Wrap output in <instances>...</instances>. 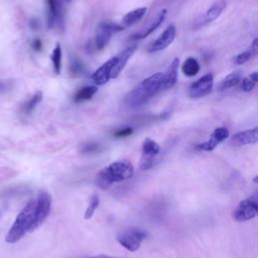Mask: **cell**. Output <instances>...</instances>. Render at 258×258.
<instances>
[{
	"mask_svg": "<svg viewBox=\"0 0 258 258\" xmlns=\"http://www.w3.org/2000/svg\"><path fill=\"white\" fill-rule=\"evenodd\" d=\"M250 50L253 52L254 55L257 53V51H258V38H255L252 41V43L250 45Z\"/></svg>",
	"mask_w": 258,
	"mask_h": 258,
	"instance_id": "obj_33",
	"label": "cell"
},
{
	"mask_svg": "<svg viewBox=\"0 0 258 258\" xmlns=\"http://www.w3.org/2000/svg\"><path fill=\"white\" fill-rule=\"evenodd\" d=\"M51 209V196L46 190H40L35 201L34 219L30 232L37 229L48 217Z\"/></svg>",
	"mask_w": 258,
	"mask_h": 258,
	"instance_id": "obj_3",
	"label": "cell"
},
{
	"mask_svg": "<svg viewBox=\"0 0 258 258\" xmlns=\"http://www.w3.org/2000/svg\"><path fill=\"white\" fill-rule=\"evenodd\" d=\"M35 210V200L29 201L22 211L17 215L14 223L6 234L5 241L9 244L18 242L27 232H30Z\"/></svg>",
	"mask_w": 258,
	"mask_h": 258,
	"instance_id": "obj_2",
	"label": "cell"
},
{
	"mask_svg": "<svg viewBox=\"0 0 258 258\" xmlns=\"http://www.w3.org/2000/svg\"><path fill=\"white\" fill-rule=\"evenodd\" d=\"M91 258H114V257H110L108 255L102 254V255H97V256H94V257H91Z\"/></svg>",
	"mask_w": 258,
	"mask_h": 258,
	"instance_id": "obj_35",
	"label": "cell"
},
{
	"mask_svg": "<svg viewBox=\"0 0 258 258\" xmlns=\"http://www.w3.org/2000/svg\"><path fill=\"white\" fill-rule=\"evenodd\" d=\"M211 137L220 143L229 137V130L226 127H218L213 131Z\"/></svg>",
	"mask_w": 258,
	"mask_h": 258,
	"instance_id": "obj_26",
	"label": "cell"
},
{
	"mask_svg": "<svg viewBox=\"0 0 258 258\" xmlns=\"http://www.w3.org/2000/svg\"><path fill=\"white\" fill-rule=\"evenodd\" d=\"M133 133V128L131 127H125L123 129H120L118 131H116L114 133V136L116 138H122V137H127V136H130L131 134Z\"/></svg>",
	"mask_w": 258,
	"mask_h": 258,
	"instance_id": "obj_30",
	"label": "cell"
},
{
	"mask_svg": "<svg viewBox=\"0 0 258 258\" xmlns=\"http://www.w3.org/2000/svg\"><path fill=\"white\" fill-rule=\"evenodd\" d=\"M175 35H176L175 26L173 24L168 25L163 30V32L147 46L146 50L152 53V52H157L165 49L169 44H171V42L175 38Z\"/></svg>",
	"mask_w": 258,
	"mask_h": 258,
	"instance_id": "obj_10",
	"label": "cell"
},
{
	"mask_svg": "<svg viewBox=\"0 0 258 258\" xmlns=\"http://www.w3.org/2000/svg\"><path fill=\"white\" fill-rule=\"evenodd\" d=\"M165 16H166V10L163 9V10H161V11L155 16V18L148 24V26H147L145 29H143V30H141V31H139V32H137V33H135V34H133L130 38H131L132 40H140V39L146 38L148 35H150L153 31H155V30L162 24V22H163L164 19H165Z\"/></svg>",
	"mask_w": 258,
	"mask_h": 258,
	"instance_id": "obj_17",
	"label": "cell"
},
{
	"mask_svg": "<svg viewBox=\"0 0 258 258\" xmlns=\"http://www.w3.org/2000/svg\"><path fill=\"white\" fill-rule=\"evenodd\" d=\"M51 61L53 64V70L56 75L60 74L61 71V47L59 43H56L51 53Z\"/></svg>",
	"mask_w": 258,
	"mask_h": 258,
	"instance_id": "obj_23",
	"label": "cell"
},
{
	"mask_svg": "<svg viewBox=\"0 0 258 258\" xmlns=\"http://www.w3.org/2000/svg\"><path fill=\"white\" fill-rule=\"evenodd\" d=\"M29 26H30L32 29H37L38 26H39L38 19H36V18L30 19V21H29Z\"/></svg>",
	"mask_w": 258,
	"mask_h": 258,
	"instance_id": "obj_34",
	"label": "cell"
},
{
	"mask_svg": "<svg viewBox=\"0 0 258 258\" xmlns=\"http://www.w3.org/2000/svg\"><path fill=\"white\" fill-rule=\"evenodd\" d=\"M147 8L146 7H139L136 8L134 10L129 11L128 13H126L122 19V23L121 25L126 28L129 26L134 25L135 23H137L138 21H140V19L144 16V14L146 13Z\"/></svg>",
	"mask_w": 258,
	"mask_h": 258,
	"instance_id": "obj_18",
	"label": "cell"
},
{
	"mask_svg": "<svg viewBox=\"0 0 258 258\" xmlns=\"http://www.w3.org/2000/svg\"><path fill=\"white\" fill-rule=\"evenodd\" d=\"M200 63L195 57H187L181 66V72L184 76L189 78L196 76L200 72Z\"/></svg>",
	"mask_w": 258,
	"mask_h": 258,
	"instance_id": "obj_20",
	"label": "cell"
},
{
	"mask_svg": "<svg viewBox=\"0 0 258 258\" xmlns=\"http://www.w3.org/2000/svg\"><path fill=\"white\" fill-rule=\"evenodd\" d=\"M218 144H219V143H218L214 138L210 137L209 140H207V141H205V142H203V143H199V144L196 146V148H197L198 150H203V151H212V150H214V149L216 148V146H217Z\"/></svg>",
	"mask_w": 258,
	"mask_h": 258,
	"instance_id": "obj_27",
	"label": "cell"
},
{
	"mask_svg": "<svg viewBox=\"0 0 258 258\" xmlns=\"http://www.w3.org/2000/svg\"><path fill=\"white\" fill-rule=\"evenodd\" d=\"M257 135L258 130L256 127L253 129L244 130L234 134L231 138L230 143L233 146H244L248 144H254L257 142Z\"/></svg>",
	"mask_w": 258,
	"mask_h": 258,
	"instance_id": "obj_15",
	"label": "cell"
},
{
	"mask_svg": "<svg viewBox=\"0 0 258 258\" xmlns=\"http://www.w3.org/2000/svg\"><path fill=\"white\" fill-rule=\"evenodd\" d=\"M0 216H1V212H0Z\"/></svg>",
	"mask_w": 258,
	"mask_h": 258,
	"instance_id": "obj_37",
	"label": "cell"
},
{
	"mask_svg": "<svg viewBox=\"0 0 258 258\" xmlns=\"http://www.w3.org/2000/svg\"><path fill=\"white\" fill-rule=\"evenodd\" d=\"M253 52L251 50H246V51H243L239 54L236 55L235 57V62L237 64H243L245 62H247L249 59H251V57L253 56Z\"/></svg>",
	"mask_w": 258,
	"mask_h": 258,
	"instance_id": "obj_28",
	"label": "cell"
},
{
	"mask_svg": "<svg viewBox=\"0 0 258 258\" xmlns=\"http://www.w3.org/2000/svg\"><path fill=\"white\" fill-rule=\"evenodd\" d=\"M42 100V92L38 91L35 94H33V96L27 100L22 106H21V112L24 115H29L33 112V110L35 109V107L41 102Z\"/></svg>",
	"mask_w": 258,
	"mask_h": 258,
	"instance_id": "obj_22",
	"label": "cell"
},
{
	"mask_svg": "<svg viewBox=\"0 0 258 258\" xmlns=\"http://www.w3.org/2000/svg\"><path fill=\"white\" fill-rule=\"evenodd\" d=\"M116 58H117L116 56L111 57L106 62H104L95 73H93L91 78L95 82V84L104 85L111 79L110 78V73H111V70H112L113 66L116 62Z\"/></svg>",
	"mask_w": 258,
	"mask_h": 258,
	"instance_id": "obj_16",
	"label": "cell"
},
{
	"mask_svg": "<svg viewBox=\"0 0 258 258\" xmlns=\"http://www.w3.org/2000/svg\"><path fill=\"white\" fill-rule=\"evenodd\" d=\"M64 1H67V2H71V0H64Z\"/></svg>",
	"mask_w": 258,
	"mask_h": 258,
	"instance_id": "obj_36",
	"label": "cell"
},
{
	"mask_svg": "<svg viewBox=\"0 0 258 258\" xmlns=\"http://www.w3.org/2000/svg\"><path fill=\"white\" fill-rule=\"evenodd\" d=\"M159 145L151 138H145L142 142V153L140 158V168L147 170L153 166L154 158L159 153Z\"/></svg>",
	"mask_w": 258,
	"mask_h": 258,
	"instance_id": "obj_7",
	"label": "cell"
},
{
	"mask_svg": "<svg viewBox=\"0 0 258 258\" xmlns=\"http://www.w3.org/2000/svg\"><path fill=\"white\" fill-rule=\"evenodd\" d=\"M178 64H179V58L174 57L172 59V61L170 62L169 67L167 68L165 74H163V76H162L160 91H165V90L171 89L175 85V83L177 81Z\"/></svg>",
	"mask_w": 258,
	"mask_h": 258,
	"instance_id": "obj_14",
	"label": "cell"
},
{
	"mask_svg": "<svg viewBox=\"0 0 258 258\" xmlns=\"http://www.w3.org/2000/svg\"><path fill=\"white\" fill-rule=\"evenodd\" d=\"M124 27L121 24L114 22H102L99 24L97 33L95 35L94 43L95 47L98 50H102L109 43L112 35L123 30Z\"/></svg>",
	"mask_w": 258,
	"mask_h": 258,
	"instance_id": "obj_5",
	"label": "cell"
},
{
	"mask_svg": "<svg viewBox=\"0 0 258 258\" xmlns=\"http://www.w3.org/2000/svg\"><path fill=\"white\" fill-rule=\"evenodd\" d=\"M151 98L152 96L141 85H139L127 94L125 97V103L131 108H136L145 104Z\"/></svg>",
	"mask_w": 258,
	"mask_h": 258,
	"instance_id": "obj_12",
	"label": "cell"
},
{
	"mask_svg": "<svg viewBox=\"0 0 258 258\" xmlns=\"http://www.w3.org/2000/svg\"><path fill=\"white\" fill-rule=\"evenodd\" d=\"M258 215V203L256 198H249L239 203L233 213V218L237 222H245L254 219Z\"/></svg>",
	"mask_w": 258,
	"mask_h": 258,
	"instance_id": "obj_6",
	"label": "cell"
},
{
	"mask_svg": "<svg viewBox=\"0 0 258 258\" xmlns=\"http://www.w3.org/2000/svg\"><path fill=\"white\" fill-rule=\"evenodd\" d=\"M133 173L134 168L131 162L127 160L115 161L98 172L96 181L100 188L107 189L113 184V182H119L131 178Z\"/></svg>",
	"mask_w": 258,
	"mask_h": 258,
	"instance_id": "obj_1",
	"label": "cell"
},
{
	"mask_svg": "<svg viewBox=\"0 0 258 258\" xmlns=\"http://www.w3.org/2000/svg\"><path fill=\"white\" fill-rule=\"evenodd\" d=\"M99 204H100V199H99V197H98L97 195L92 196L91 201H90V204H89V206L87 207L86 212H85V215H84V218H85L86 220H90V219L93 217V215H94L95 211L97 210Z\"/></svg>",
	"mask_w": 258,
	"mask_h": 258,
	"instance_id": "obj_25",
	"label": "cell"
},
{
	"mask_svg": "<svg viewBox=\"0 0 258 258\" xmlns=\"http://www.w3.org/2000/svg\"><path fill=\"white\" fill-rule=\"evenodd\" d=\"M145 237H146V234L143 230H140L137 228H130L121 232L117 236V241L125 249L131 252H134L139 249Z\"/></svg>",
	"mask_w": 258,
	"mask_h": 258,
	"instance_id": "obj_4",
	"label": "cell"
},
{
	"mask_svg": "<svg viewBox=\"0 0 258 258\" xmlns=\"http://www.w3.org/2000/svg\"><path fill=\"white\" fill-rule=\"evenodd\" d=\"M242 79V73L237 71V72H233L230 75H228L220 84V91H224L230 88H233L235 86H237Z\"/></svg>",
	"mask_w": 258,
	"mask_h": 258,
	"instance_id": "obj_21",
	"label": "cell"
},
{
	"mask_svg": "<svg viewBox=\"0 0 258 258\" xmlns=\"http://www.w3.org/2000/svg\"><path fill=\"white\" fill-rule=\"evenodd\" d=\"M214 77L212 74H207L192 83L188 90V96L191 99H199L207 96L213 89Z\"/></svg>",
	"mask_w": 258,
	"mask_h": 258,
	"instance_id": "obj_9",
	"label": "cell"
},
{
	"mask_svg": "<svg viewBox=\"0 0 258 258\" xmlns=\"http://www.w3.org/2000/svg\"><path fill=\"white\" fill-rule=\"evenodd\" d=\"M46 22L48 28L63 26V13L60 0H46Z\"/></svg>",
	"mask_w": 258,
	"mask_h": 258,
	"instance_id": "obj_8",
	"label": "cell"
},
{
	"mask_svg": "<svg viewBox=\"0 0 258 258\" xmlns=\"http://www.w3.org/2000/svg\"><path fill=\"white\" fill-rule=\"evenodd\" d=\"M257 82H258V74L257 72H254L242 80L241 88L244 92H250L254 89Z\"/></svg>",
	"mask_w": 258,
	"mask_h": 258,
	"instance_id": "obj_24",
	"label": "cell"
},
{
	"mask_svg": "<svg viewBox=\"0 0 258 258\" xmlns=\"http://www.w3.org/2000/svg\"><path fill=\"white\" fill-rule=\"evenodd\" d=\"M137 48V45L136 44H133V45H130L128 47H126L122 52H120L118 55H116V62L115 64L113 66L112 70H111V73H110V78L111 79H115L117 78L120 73L123 71V69L125 68L127 61L129 60V58L131 57V55L134 53V51L136 50Z\"/></svg>",
	"mask_w": 258,
	"mask_h": 258,
	"instance_id": "obj_13",
	"label": "cell"
},
{
	"mask_svg": "<svg viewBox=\"0 0 258 258\" xmlns=\"http://www.w3.org/2000/svg\"><path fill=\"white\" fill-rule=\"evenodd\" d=\"M31 47H32L34 50L39 51V50L42 48V42H41V40H40L39 38L33 39L32 42H31Z\"/></svg>",
	"mask_w": 258,
	"mask_h": 258,
	"instance_id": "obj_32",
	"label": "cell"
},
{
	"mask_svg": "<svg viewBox=\"0 0 258 258\" xmlns=\"http://www.w3.org/2000/svg\"><path fill=\"white\" fill-rule=\"evenodd\" d=\"M72 74H74V75H81L84 71H83V67H82V63H80V62H74L73 64H72Z\"/></svg>",
	"mask_w": 258,
	"mask_h": 258,
	"instance_id": "obj_31",
	"label": "cell"
},
{
	"mask_svg": "<svg viewBox=\"0 0 258 258\" xmlns=\"http://www.w3.org/2000/svg\"><path fill=\"white\" fill-rule=\"evenodd\" d=\"M226 7V2L225 0H219L217 2H215L208 10L207 12L200 16L195 22H194V25H192V28L194 29H197V28H200L201 26H204L206 24H209L213 21H215L223 12V10L225 9Z\"/></svg>",
	"mask_w": 258,
	"mask_h": 258,
	"instance_id": "obj_11",
	"label": "cell"
},
{
	"mask_svg": "<svg viewBox=\"0 0 258 258\" xmlns=\"http://www.w3.org/2000/svg\"><path fill=\"white\" fill-rule=\"evenodd\" d=\"M98 92V88L96 86H86L79 89L74 95V101L79 103L83 101L91 100L95 94Z\"/></svg>",
	"mask_w": 258,
	"mask_h": 258,
	"instance_id": "obj_19",
	"label": "cell"
},
{
	"mask_svg": "<svg viewBox=\"0 0 258 258\" xmlns=\"http://www.w3.org/2000/svg\"><path fill=\"white\" fill-rule=\"evenodd\" d=\"M100 147L99 143L96 142H89L86 143L83 148H82V153H90V152H94L96 150H98Z\"/></svg>",
	"mask_w": 258,
	"mask_h": 258,
	"instance_id": "obj_29",
	"label": "cell"
}]
</instances>
